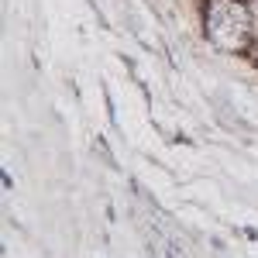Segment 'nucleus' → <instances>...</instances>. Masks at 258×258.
I'll return each mask as SVG.
<instances>
[{"mask_svg":"<svg viewBox=\"0 0 258 258\" xmlns=\"http://www.w3.org/2000/svg\"><path fill=\"white\" fill-rule=\"evenodd\" d=\"M248 11H251V18L258 21V0H248Z\"/></svg>","mask_w":258,"mask_h":258,"instance_id":"f03ea898","label":"nucleus"},{"mask_svg":"<svg viewBox=\"0 0 258 258\" xmlns=\"http://www.w3.org/2000/svg\"><path fill=\"white\" fill-rule=\"evenodd\" d=\"M255 24L248 0H203V35L227 55H248L255 45Z\"/></svg>","mask_w":258,"mask_h":258,"instance_id":"f257e3e1","label":"nucleus"}]
</instances>
